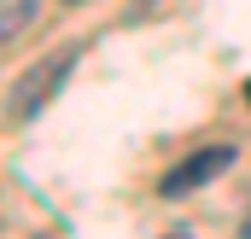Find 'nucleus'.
<instances>
[{
	"label": "nucleus",
	"mask_w": 251,
	"mask_h": 239,
	"mask_svg": "<svg viewBox=\"0 0 251 239\" xmlns=\"http://www.w3.org/2000/svg\"><path fill=\"white\" fill-rule=\"evenodd\" d=\"M70 64H76V47H59V53H47V59L35 64V70H24L18 88H12V117H35L59 94V82L70 76Z\"/></svg>",
	"instance_id": "1"
},
{
	"label": "nucleus",
	"mask_w": 251,
	"mask_h": 239,
	"mask_svg": "<svg viewBox=\"0 0 251 239\" xmlns=\"http://www.w3.org/2000/svg\"><path fill=\"white\" fill-rule=\"evenodd\" d=\"M234 164V146H199L193 158H181L170 175H164V198H181V192H199L204 181H216Z\"/></svg>",
	"instance_id": "2"
},
{
	"label": "nucleus",
	"mask_w": 251,
	"mask_h": 239,
	"mask_svg": "<svg viewBox=\"0 0 251 239\" xmlns=\"http://www.w3.org/2000/svg\"><path fill=\"white\" fill-rule=\"evenodd\" d=\"M35 12H41V0H12V6H0V47H6L12 35H24V29L35 24Z\"/></svg>",
	"instance_id": "3"
},
{
	"label": "nucleus",
	"mask_w": 251,
	"mask_h": 239,
	"mask_svg": "<svg viewBox=\"0 0 251 239\" xmlns=\"http://www.w3.org/2000/svg\"><path fill=\"white\" fill-rule=\"evenodd\" d=\"M246 239H251V216H246Z\"/></svg>",
	"instance_id": "4"
},
{
	"label": "nucleus",
	"mask_w": 251,
	"mask_h": 239,
	"mask_svg": "<svg viewBox=\"0 0 251 239\" xmlns=\"http://www.w3.org/2000/svg\"><path fill=\"white\" fill-rule=\"evenodd\" d=\"M246 99H251V82H246Z\"/></svg>",
	"instance_id": "5"
},
{
	"label": "nucleus",
	"mask_w": 251,
	"mask_h": 239,
	"mask_svg": "<svg viewBox=\"0 0 251 239\" xmlns=\"http://www.w3.org/2000/svg\"><path fill=\"white\" fill-rule=\"evenodd\" d=\"M170 239H187V234H170Z\"/></svg>",
	"instance_id": "6"
}]
</instances>
